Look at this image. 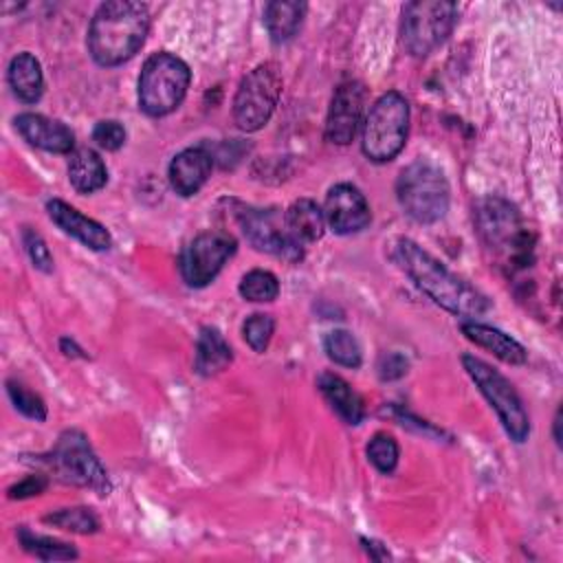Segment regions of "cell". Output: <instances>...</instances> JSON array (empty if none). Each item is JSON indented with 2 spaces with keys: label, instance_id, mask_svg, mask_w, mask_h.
I'll list each match as a JSON object with an SVG mask.
<instances>
[{
  "label": "cell",
  "instance_id": "4316f807",
  "mask_svg": "<svg viewBox=\"0 0 563 563\" xmlns=\"http://www.w3.org/2000/svg\"><path fill=\"white\" fill-rule=\"evenodd\" d=\"M44 521L62 528V530H70L77 534H92L99 530V517L86 508V506H73V508H59L55 512L44 515Z\"/></svg>",
  "mask_w": 563,
  "mask_h": 563
},
{
  "label": "cell",
  "instance_id": "e575fe53",
  "mask_svg": "<svg viewBox=\"0 0 563 563\" xmlns=\"http://www.w3.org/2000/svg\"><path fill=\"white\" fill-rule=\"evenodd\" d=\"M48 486V477L46 475H26L24 479H20L18 484H13L9 488V499H26V497H35L40 493H44Z\"/></svg>",
  "mask_w": 563,
  "mask_h": 563
},
{
  "label": "cell",
  "instance_id": "83f0119b",
  "mask_svg": "<svg viewBox=\"0 0 563 563\" xmlns=\"http://www.w3.org/2000/svg\"><path fill=\"white\" fill-rule=\"evenodd\" d=\"M240 295L246 301H255V303H264V301H273L279 295V282L271 271L264 268H253L249 271L238 286Z\"/></svg>",
  "mask_w": 563,
  "mask_h": 563
},
{
  "label": "cell",
  "instance_id": "ac0fdd59",
  "mask_svg": "<svg viewBox=\"0 0 563 563\" xmlns=\"http://www.w3.org/2000/svg\"><path fill=\"white\" fill-rule=\"evenodd\" d=\"M460 330L471 343L488 350L490 354H495L499 361H504L508 365H521L528 361L526 347L510 334L501 332L499 328H493V325H486L479 321H464L460 325Z\"/></svg>",
  "mask_w": 563,
  "mask_h": 563
},
{
  "label": "cell",
  "instance_id": "44dd1931",
  "mask_svg": "<svg viewBox=\"0 0 563 563\" xmlns=\"http://www.w3.org/2000/svg\"><path fill=\"white\" fill-rule=\"evenodd\" d=\"M7 81L20 101H24V103L40 101V97L44 92V75H42V66H40L37 57L31 55L29 51L18 53L9 62Z\"/></svg>",
  "mask_w": 563,
  "mask_h": 563
},
{
  "label": "cell",
  "instance_id": "52a82bcc",
  "mask_svg": "<svg viewBox=\"0 0 563 563\" xmlns=\"http://www.w3.org/2000/svg\"><path fill=\"white\" fill-rule=\"evenodd\" d=\"M407 132L409 103L400 92L389 90L380 95L367 112L361 150L372 163H389L405 147Z\"/></svg>",
  "mask_w": 563,
  "mask_h": 563
},
{
  "label": "cell",
  "instance_id": "8992f818",
  "mask_svg": "<svg viewBox=\"0 0 563 563\" xmlns=\"http://www.w3.org/2000/svg\"><path fill=\"white\" fill-rule=\"evenodd\" d=\"M191 70L174 53L161 51L145 59L139 75V108L147 117H165L174 112L189 88Z\"/></svg>",
  "mask_w": 563,
  "mask_h": 563
},
{
  "label": "cell",
  "instance_id": "ffe728a7",
  "mask_svg": "<svg viewBox=\"0 0 563 563\" xmlns=\"http://www.w3.org/2000/svg\"><path fill=\"white\" fill-rule=\"evenodd\" d=\"M284 222H286V231L290 233V238L295 242H299L301 246L321 240L323 231H325L323 209L314 200H310V198L295 200L286 209Z\"/></svg>",
  "mask_w": 563,
  "mask_h": 563
},
{
  "label": "cell",
  "instance_id": "7402d4cb",
  "mask_svg": "<svg viewBox=\"0 0 563 563\" xmlns=\"http://www.w3.org/2000/svg\"><path fill=\"white\" fill-rule=\"evenodd\" d=\"M233 361V350L222 336V332L213 325H205L198 332L196 341V361L194 367L200 376H213L222 372Z\"/></svg>",
  "mask_w": 563,
  "mask_h": 563
},
{
  "label": "cell",
  "instance_id": "d6986e66",
  "mask_svg": "<svg viewBox=\"0 0 563 563\" xmlns=\"http://www.w3.org/2000/svg\"><path fill=\"white\" fill-rule=\"evenodd\" d=\"M317 387L325 402L334 409V413L345 422V424H358L365 416V405L358 391L352 389V385L341 378L339 374L323 372L317 378Z\"/></svg>",
  "mask_w": 563,
  "mask_h": 563
},
{
  "label": "cell",
  "instance_id": "277c9868",
  "mask_svg": "<svg viewBox=\"0 0 563 563\" xmlns=\"http://www.w3.org/2000/svg\"><path fill=\"white\" fill-rule=\"evenodd\" d=\"M35 464L44 466L62 484L86 486L99 495H108L110 479L95 455L88 438L77 429H66L48 453L35 455Z\"/></svg>",
  "mask_w": 563,
  "mask_h": 563
},
{
  "label": "cell",
  "instance_id": "d4e9b609",
  "mask_svg": "<svg viewBox=\"0 0 563 563\" xmlns=\"http://www.w3.org/2000/svg\"><path fill=\"white\" fill-rule=\"evenodd\" d=\"M18 541L24 552H29L42 561H70V559L79 556V552L70 543L53 539V537L35 534L24 526L18 530Z\"/></svg>",
  "mask_w": 563,
  "mask_h": 563
},
{
  "label": "cell",
  "instance_id": "30bf717a",
  "mask_svg": "<svg viewBox=\"0 0 563 563\" xmlns=\"http://www.w3.org/2000/svg\"><path fill=\"white\" fill-rule=\"evenodd\" d=\"M460 9L444 0H416L402 9V44L413 57H427L446 42Z\"/></svg>",
  "mask_w": 563,
  "mask_h": 563
},
{
  "label": "cell",
  "instance_id": "6da1fadb",
  "mask_svg": "<svg viewBox=\"0 0 563 563\" xmlns=\"http://www.w3.org/2000/svg\"><path fill=\"white\" fill-rule=\"evenodd\" d=\"M391 257L405 271V275L446 312L464 319H475L490 308L486 295L451 273L418 242L409 238H396L391 244Z\"/></svg>",
  "mask_w": 563,
  "mask_h": 563
},
{
  "label": "cell",
  "instance_id": "f546056e",
  "mask_svg": "<svg viewBox=\"0 0 563 563\" xmlns=\"http://www.w3.org/2000/svg\"><path fill=\"white\" fill-rule=\"evenodd\" d=\"M273 332H275V319L266 312H255L246 317V321L242 323V336L249 343V347L257 354L266 352L273 339Z\"/></svg>",
  "mask_w": 563,
  "mask_h": 563
},
{
  "label": "cell",
  "instance_id": "3957f363",
  "mask_svg": "<svg viewBox=\"0 0 563 563\" xmlns=\"http://www.w3.org/2000/svg\"><path fill=\"white\" fill-rule=\"evenodd\" d=\"M475 227L482 242L497 255H504L508 264L526 266L532 257L534 235L523 227L517 207L506 198H482L475 207Z\"/></svg>",
  "mask_w": 563,
  "mask_h": 563
},
{
  "label": "cell",
  "instance_id": "484cf974",
  "mask_svg": "<svg viewBox=\"0 0 563 563\" xmlns=\"http://www.w3.org/2000/svg\"><path fill=\"white\" fill-rule=\"evenodd\" d=\"M323 352L336 365L356 369L363 363V352L356 336L347 330H330L323 336Z\"/></svg>",
  "mask_w": 563,
  "mask_h": 563
},
{
  "label": "cell",
  "instance_id": "f1b7e54d",
  "mask_svg": "<svg viewBox=\"0 0 563 563\" xmlns=\"http://www.w3.org/2000/svg\"><path fill=\"white\" fill-rule=\"evenodd\" d=\"M365 453H367V460L376 466V471L385 475H389L396 468L400 457L398 442L389 433H374L372 440L367 442Z\"/></svg>",
  "mask_w": 563,
  "mask_h": 563
},
{
  "label": "cell",
  "instance_id": "d590c367",
  "mask_svg": "<svg viewBox=\"0 0 563 563\" xmlns=\"http://www.w3.org/2000/svg\"><path fill=\"white\" fill-rule=\"evenodd\" d=\"M59 347H62V352H64L66 356H84V354H79L81 350L77 347V343H75L73 339H68V336H64V339L59 341Z\"/></svg>",
  "mask_w": 563,
  "mask_h": 563
},
{
  "label": "cell",
  "instance_id": "7a4b0ae2",
  "mask_svg": "<svg viewBox=\"0 0 563 563\" xmlns=\"http://www.w3.org/2000/svg\"><path fill=\"white\" fill-rule=\"evenodd\" d=\"M150 31V11L141 2L110 0L97 7L88 26V51L99 66H119L136 55Z\"/></svg>",
  "mask_w": 563,
  "mask_h": 563
},
{
  "label": "cell",
  "instance_id": "5bb4252c",
  "mask_svg": "<svg viewBox=\"0 0 563 563\" xmlns=\"http://www.w3.org/2000/svg\"><path fill=\"white\" fill-rule=\"evenodd\" d=\"M365 106V86L361 81H343L336 86L328 117H325V139L336 145H347L361 125Z\"/></svg>",
  "mask_w": 563,
  "mask_h": 563
},
{
  "label": "cell",
  "instance_id": "5b68a950",
  "mask_svg": "<svg viewBox=\"0 0 563 563\" xmlns=\"http://www.w3.org/2000/svg\"><path fill=\"white\" fill-rule=\"evenodd\" d=\"M396 198L411 220L433 224L449 211L451 189L442 169L420 158L398 174Z\"/></svg>",
  "mask_w": 563,
  "mask_h": 563
},
{
  "label": "cell",
  "instance_id": "8fae6325",
  "mask_svg": "<svg viewBox=\"0 0 563 563\" xmlns=\"http://www.w3.org/2000/svg\"><path fill=\"white\" fill-rule=\"evenodd\" d=\"M235 222L253 249L286 262H299L303 257V246L290 238L284 216H279L275 209L238 205Z\"/></svg>",
  "mask_w": 563,
  "mask_h": 563
},
{
  "label": "cell",
  "instance_id": "603a6c76",
  "mask_svg": "<svg viewBox=\"0 0 563 563\" xmlns=\"http://www.w3.org/2000/svg\"><path fill=\"white\" fill-rule=\"evenodd\" d=\"M68 180L79 194H95L108 183L106 163L95 150L79 147L68 161Z\"/></svg>",
  "mask_w": 563,
  "mask_h": 563
},
{
  "label": "cell",
  "instance_id": "9c48e42d",
  "mask_svg": "<svg viewBox=\"0 0 563 563\" xmlns=\"http://www.w3.org/2000/svg\"><path fill=\"white\" fill-rule=\"evenodd\" d=\"M282 86V73L275 62H264L244 75L233 97L235 125L242 132L262 130L277 108Z\"/></svg>",
  "mask_w": 563,
  "mask_h": 563
},
{
  "label": "cell",
  "instance_id": "4dcf8cb0",
  "mask_svg": "<svg viewBox=\"0 0 563 563\" xmlns=\"http://www.w3.org/2000/svg\"><path fill=\"white\" fill-rule=\"evenodd\" d=\"M7 394L20 413H24L26 418H31L35 422L46 420V405L35 391H31L29 387H24L18 380H7Z\"/></svg>",
  "mask_w": 563,
  "mask_h": 563
},
{
  "label": "cell",
  "instance_id": "cb8c5ba5",
  "mask_svg": "<svg viewBox=\"0 0 563 563\" xmlns=\"http://www.w3.org/2000/svg\"><path fill=\"white\" fill-rule=\"evenodd\" d=\"M306 11H308L306 2H286V0L268 2L264 7V24L271 40L275 44L290 42L301 29Z\"/></svg>",
  "mask_w": 563,
  "mask_h": 563
},
{
  "label": "cell",
  "instance_id": "1f68e13d",
  "mask_svg": "<svg viewBox=\"0 0 563 563\" xmlns=\"http://www.w3.org/2000/svg\"><path fill=\"white\" fill-rule=\"evenodd\" d=\"M22 244H24V251L29 255V260L33 262V266L42 273H51L53 271V255L44 242V238L31 229V227H24L22 229Z\"/></svg>",
  "mask_w": 563,
  "mask_h": 563
},
{
  "label": "cell",
  "instance_id": "7c38bea8",
  "mask_svg": "<svg viewBox=\"0 0 563 563\" xmlns=\"http://www.w3.org/2000/svg\"><path fill=\"white\" fill-rule=\"evenodd\" d=\"M235 238L227 231L198 233L180 253L178 266L187 286L205 288L216 279L227 260L235 255Z\"/></svg>",
  "mask_w": 563,
  "mask_h": 563
},
{
  "label": "cell",
  "instance_id": "2e32d148",
  "mask_svg": "<svg viewBox=\"0 0 563 563\" xmlns=\"http://www.w3.org/2000/svg\"><path fill=\"white\" fill-rule=\"evenodd\" d=\"M15 130L20 132V136L33 145L40 147L44 152H53V154H66L73 150L75 145V134L73 130L51 117L44 114H35V112H22L15 117Z\"/></svg>",
  "mask_w": 563,
  "mask_h": 563
},
{
  "label": "cell",
  "instance_id": "4fadbf2b",
  "mask_svg": "<svg viewBox=\"0 0 563 563\" xmlns=\"http://www.w3.org/2000/svg\"><path fill=\"white\" fill-rule=\"evenodd\" d=\"M325 227L336 235H352L372 222L369 202L363 191L352 183H336L330 187L323 205Z\"/></svg>",
  "mask_w": 563,
  "mask_h": 563
},
{
  "label": "cell",
  "instance_id": "ba28073f",
  "mask_svg": "<svg viewBox=\"0 0 563 563\" xmlns=\"http://www.w3.org/2000/svg\"><path fill=\"white\" fill-rule=\"evenodd\" d=\"M462 365H464L466 374L471 376V380L475 383V387L479 389V394L495 409L508 438L517 444L526 442L530 435V418H528V411H526L523 400L517 394L515 385L490 363H486L473 354H464Z\"/></svg>",
  "mask_w": 563,
  "mask_h": 563
},
{
  "label": "cell",
  "instance_id": "8d00e7d4",
  "mask_svg": "<svg viewBox=\"0 0 563 563\" xmlns=\"http://www.w3.org/2000/svg\"><path fill=\"white\" fill-rule=\"evenodd\" d=\"M554 440H556V444H561V435H559V413L554 416Z\"/></svg>",
  "mask_w": 563,
  "mask_h": 563
},
{
  "label": "cell",
  "instance_id": "9a60e30c",
  "mask_svg": "<svg viewBox=\"0 0 563 563\" xmlns=\"http://www.w3.org/2000/svg\"><path fill=\"white\" fill-rule=\"evenodd\" d=\"M46 213L66 235L75 238L84 246H88L92 251H108L112 246L110 231L101 222H97V220L84 216L79 209L70 207L68 202L53 198L46 202Z\"/></svg>",
  "mask_w": 563,
  "mask_h": 563
},
{
  "label": "cell",
  "instance_id": "d6a6232c",
  "mask_svg": "<svg viewBox=\"0 0 563 563\" xmlns=\"http://www.w3.org/2000/svg\"><path fill=\"white\" fill-rule=\"evenodd\" d=\"M92 141H95L101 150L117 152V150L125 143V128H123L119 121H114V119L99 121V123L92 128Z\"/></svg>",
  "mask_w": 563,
  "mask_h": 563
},
{
  "label": "cell",
  "instance_id": "836d02e7",
  "mask_svg": "<svg viewBox=\"0 0 563 563\" xmlns=\"http://www.w3.org/2000/svg\"><path fill=\"white\" fill-rule=\"evenodd\" d=\"M407 367H409V361L400 352H383L376 363L378 376L383 380H396V378L405 376Z\"/></svg>",
  "mask_w": 563,
  "mask_h": 563
},
{
  "label": "cell",
  "instance_id": "e0dca14e",
  "mask_svg": "<svg viewBox=\"0 0 563 563\" xmlns=\"http://www.w3.org/2000/svg\"><path fill=\"white\" fill-rule=\"evenodd\" d=\"M213 154L205 147H187L178 152L169 163V185L176 194L189 198L202 189L207 178L211 176Z\"/></svg>",
  "mask_w": 563,
  "mask_h": 563
}]
</instances>
